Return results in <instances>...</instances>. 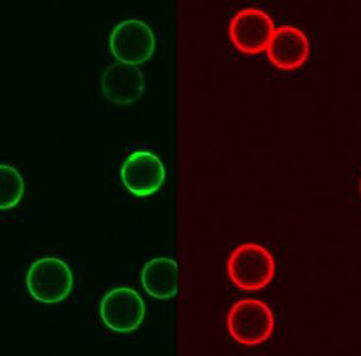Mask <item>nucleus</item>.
<instances>
[{
	"mask_svg": "<svg viewBox=\"0 0 361 356\" xmlns=\"http://www.w3.org/2000/svg\"><path fill=\"white\" fill-rule=\"evenodd\" d=\"M228 274L240 290L247 292L263 290L274 278L276 260L268 249L259 244H243L230 254Z\"/></svg>",
	"mask_w": 361,
	"mask_h": 356,
	"instance_id": "nucleus-1",
	"label": "nucleus"
},
{
	"mask_svg": "<svg viewBox=\"0 0 361 356\" xmlns=\"http://www.w3.org/2000/svg\"><path fill=\"white\" fill-rule=\"evenodd\" d=\"M228 330L236 343L257 346L271 338L274 314L265 302L254 298L240 300L229 311Z\"/></svg>",
	"mask_w": 361,
	"mask_h": 356,
	"instance_id": "nucleus-2",
	"label": "nucleus"
},
{
	"mask_svg": "<svg viewBox=\"0 0 361 356\" xmlns=\"http://www.w3.org/2000/svg\"><path fill=\"white\" fill-rule=\"evenodd\" d=\"M25 283L30 296L36 301L54 305L66 300L71 293L73 276L63 260L46 257L32 263Z\"/></svg>",
	"mask_w": 361,
	"mask_h": 356,
	"instance_id": "nucleus-3",
	"label": "nucleus"
},
{
	"mask_svg": "<svg viewBox=\"0 0 361 356\" xmlns=\"http://www.w3.org/2000/svg\"><path fill=\"white\" fill-rule=\"evenodd\" d=\"M109 47L118 62L138 66L151 59L156 49V38L151 27L139 19H127L109 38Z\"/></svg>",
	"mask_w": 361,
	"mask_h": 356,
	"instance_id": "nucleus-4",
	"label": "nucleus"
},
{
	"mask_svg": "<svg viewBox=\"0 0 361 356\" xmlns=\"http://www.w3.org/2000/svg\"><path fill=\"white\" fill-rule=\"evenodd\" d=\"M273 33V19L258 8L241 9L229 25L230 41L245 55H258L267 51Z\"/></svg>",
	"mask_w": 361,
	"mask_h": 356,
	"instance_id": "nucleus-5",
	"label": "nucleus"
},
{
	"mask_svg": "<svg viewBox=\"0 0 361 356\" xmlns=\"http://www.w3.org/2000/svg\"><path fill=\"white\" fill-rule=\"evenodd\" d=\"M100 316L111 331L130 333L143 324L145 301L130 287H118L104 297L100 303Z\"/></svg>",
	"mask_w": 361,
	"mask_h": 356,
	"instance_id": "nucleus-6",
	"label": "nucleus"
},
{
	"mask_svg": "<svg viewBox=\"0 0 361 356\" xmlns=\"http://www.w3.org/2000/svg\"><path fill=\"white\" fill-rule=\"evenodd\" d=\"M121 177L129 192L137 197H147L161 190L166 169L161 158L151 152H134L123 162Z\"/></svg>",
	"mask_w": 361,
	"mask_h": 356,
	"instance_id": "nucleus-7",
	"label": "nucleus"
},
{
	"mask_svg": "<svg viewBox=\"0 0 361 356\" xmlns=\"http://www.w3.org/2000/svg\"><path fill=\"white\" fill-rule=\"evenodd\" d=\"M267 54L271 63L279 70L295 71L307 62L310 41L297 27L282 25L274 30Z\"/></svg>",
	"mask_w": 361,
	"mask_h": 356,
	"instance_id": "nucleus-8",
	"label": "nucleus"
},
{
	"mask_svg": "<svg viewBox=\"0 0 361 356\" xmlns=\"http://www.w3.org/2000/svg\"><path fill=\"white\" fill-rule=\"evenodd\" d=\"M104 97L118 105H130L143 95L145 80L137 66L116 62L104 71L102 78Z\"/></svg>",
	"mask_w": 361,
	"mask_h": 356,
	"instance_id": "nucleus-9",
	"label": "nucleus"
},
{
	"mask_svg": "<svg viewBox=\"0 0 361 356\" xmlns=\"http://www.w3.org/2000/svg\"><path fill=\"white\" fill-rule=\"evenodd\" d=\"M142 284L145 292L156 300H171L178 292V266L166 257L154 258L142 271Z\"/></svg>",
	"mask_w": 361,
	"mask_h": 356,
	"instance_id": "nucleus-10",
	"label": "nucleus"
},
{
	"mask_svg": "<svg viewBox=\"0 0 361 356\" xmlns=\"http://www.w3.org/2000/svg\"><path fill=\"white\" fill-rule=\"evenodd\" d=\"M0 209L11 210L18 205L25 193V182L18 171L9 166H0Z\"/></svg>",
	"mask_w": 361,
	"mask_h": 356,
	"instance_id": "nucleus-11",
	"label": "nucleus"
}]
</instances>
